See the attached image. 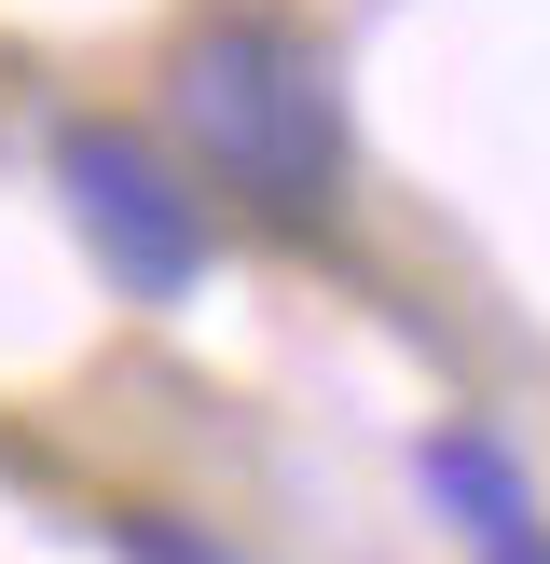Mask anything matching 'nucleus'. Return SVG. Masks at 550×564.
Wrapping results in <instances>:
<instances>
[{
    "mask_svg": "<svg viewBox=\"0 0 550 564\" xmlns=\"http://www.w3.org/2000/svg\"><path fill=\"white\" fill-rule=\"evenodd\" d=\"M165 110H179L193 165L234 180L262 220H330L344 193V97H330L317 42L289 14H207L165 69Z\"/></svg>",
    "mask_w": 550,
    "mask_h": 564,
    "instance_id": "obj_1",
    "label": "nucleus"
},
{
    "mask_svg": "<svg viewBox=\"0 0 550 564\" xmlns=\"http://www.w3.org/2000/svg\"><path fill=\"white\" fill-rule=\"evenodd\" d=\"M55 193H69L82 248H97V275L124 303H179L193 275H207V207H193L179 152H165L152 124H110V110L55 124Z\"/></svg>",
    "mask_w": 550,
    "mask_h": 564,
    "instance_id": "obj_2",
    "label": "nucleus"
},
{
    "mask_svg": "<svg viewBox=\"0 0 550 564\" xmlns=\"http://www.w3.org/2000/svg\"><path fill=\"white\" fill-rule=\"evenodd\" d=\"M413 482H427V510L454 523V538H482V551L537 538V496H522V455H509L495 427H427V455H413Z\"/></svg>",
    "mask_w": 550,
    "mask_h": 564,
    "instance_id": "obj_3",
    "label": "nucleus"
},
{
    "mask_svg": "<svg viewBox=\"0 0 550 564\" xmlns=\"http://www.w3.org/2000/svg\"><path fill=\"white\" fill-rule=\"evenodd\" d=\"M110 538H124V564H262V551H234L220 523H193V510H124Z\"/></svg>",
    "mask_w": 550,
    "mask_h": 564,
    "instance_id": "obj_4",
    "label": "nucleus"
},
{
    "mask_svg": "<svg viewBox=\"0 0 550 564\" xmlns=\"http://www.w3.org/2000/svg\"><path fill=\"white\" fill-rule=\"evenodd\" d=\"M495 564H550V538H509V551H495Z\"/></svg>",
    "mask_w": 550,
    "mask_h": 564,
    "instance_id": "obj_5",
    "label": "nucleus"
}]
</instances>
